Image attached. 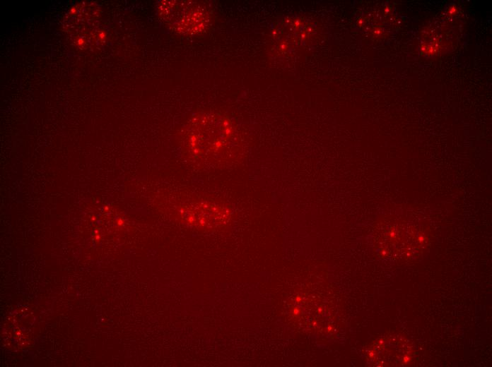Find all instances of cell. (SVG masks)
<instances>
[{
	"mask_svg": "<svg viewBox=\"0 0 492 367\" xmlns=\"http://www.w3.org/2000/svg\"><path fill=\"white\" fill-rule=\"evenodd\" d=\"M298 312H299L298 309V308H295V310H294V311H293L295 315H296L298 313Z\"/></svg>",
	"mask_w": 492,
	"mask_h": 367,
	"instance_id": "4",
	"label": "cell"
},
{
	"mask_svg": "<svg viewBox=\"0 0 492 367\" xmlns=\"http://www.w3.org/2000/svg\"><path fill=\"white\" fill-rule=\"evenodd\" d=\"M172 202L175 217L199 230L219 229L228 223L231 215L224 203L196 193L172 192Z\"/></svg>",
	"mask_w": 492,
	"mask_h": 367,
	"instance_id": "2",
	"label": "cell"
},
{
	"mask_svg": "<svg viewBox=\"0 0 492 367\" xmlns=\"http://www.w3.org/2000/svg\"><path fill=\"white\" fill-rule=\"evenodd\" d=\"M183 156L199 169H215L233 164L240 149V136L232 121L214 112L192 116L180 132Z\"/></svg>",
	"mask_w": 492,
	"mask_h": 367,
	"instance_id": "1",
	"label": "cell"
},
{
	"mask_svg": "<svg viewBox=\"0 0 492 367\" xmlns=\"http://www.w3.org/2000/svg\"><path fill=\"white\" fill-rule=\"evenodd\" d=\"M160 10L163 18L179 32L197 33L209 24V11L198 3L167 1Z\"/></svg>",
	"mask_w": 492,
	"mask_h": 367,
	"instance_id": "3",
	"label": "cell"
}]
</instances>
